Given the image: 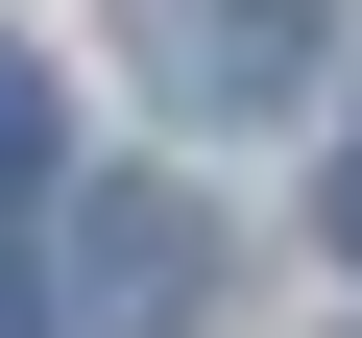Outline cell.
<instances>
[{
    "label": "cell",
    "instance_id": "6da1fadb",
    "mask_svg": "<svg viewBox=\"0 0 362 338\" xmlns=\"http://www.w3.org/2000/svg\"><path fill=\"white\" fill-rule=\"evenodd\" d=\"M194 290H218V218L169 194V169L73 194V290H49V338H194Z\"/></svg>",
    "mask_w": 362,
    "mask_h": 338
},
{
    "label": "cell",
    "instance_id": "3957f363",
    "mask_svg": "<svg viewBox=\"0 0 362 338\" xmlns=\"http://www.w3.org/2000/svg\"><path fill=\"white\" fill-rule=\"evenodd\" d=\"M49 145H73V121H49V49H0V218L49 194Z\"/></svg>",
    "mask_w": 362,
    "mask_h": 338
},
{
    "label": "cell",
    "instance_id": "277c9868",
    "mask_svg": "<svg viewBox=\"0 0 362 338\" xmlns=\"http://www.w3.org/2000/svg\"><path fill=\"white\" fill-rule=\"evenodd\" d=\"M0 338H49V266H25V242H0Z\"/></svg>",
    "mask_w": 362,
    "mask_h": 338
},
{
    "label": "cell",
    "instance_id": "5b68a950",
    "mask_svg": "<svg viewBox=\"0 0 362 338\" xmlns=\"http://www.w3.org/2000/svg\"><path fill=\"white\" fill-rule=\"evenodd\" d=\"M338 266H362V145H338Z\"/></svg>",
    "mask_w": 362,
    "mask_h": 338
},
{
    "label": "cell",
    "instance_id": "7a4b0ae2",
    "mask_svg": "<svg viewBox=\"0 0 362 338\" xmlns=\"http://www.w3.org/2000/svg\"><path fill=\"white\" fill-rule=\"evenodd\" d=\"M314 49H338V0H169V97L194 121H290Z\"/></svg>",
    "mask_w": 362,
    "mask_h": 338
}]
</instances>
